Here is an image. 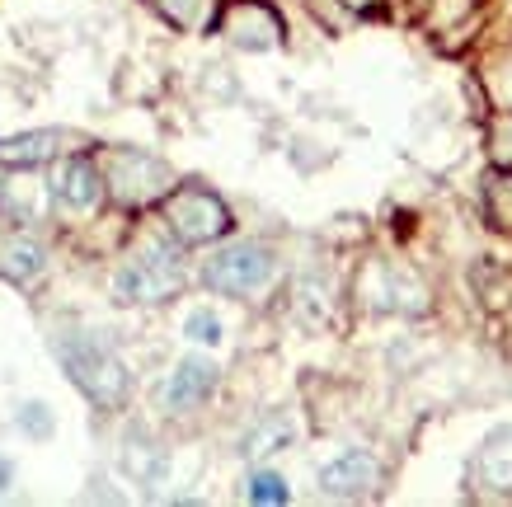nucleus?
I'll return each mask as SVG.
<instances>
[{
	"mask_svg": "<svg viewBox=\"0 0 512 507\" xmlns=\"http://www.w3.org/2000/svg\"><path fill=\"white\" fill-rule=\"evenodd\" d=\"M57 357H62L71 385H76L90 404H99V409H123L127 367L109 343H99L94 334H62L57 338Z\"/></svg>",
	"mask_w": 512,
	"mask_h": 507,
	"instance_id": "obj_1",
	"label": "nucleus"
},
{
	"mask_svg": "<svg viewBox=\"0 0 512 507\" xmlns=\"http://www.w3.org/2000/svg\"><path fill=\"white\" fill-rule=\"evenodd\" d=\"M179 287H184V259L170 245H146L113 277V296L127 306H160L179 296Z\"/></svg>",
	"mask_w": 512,
	"mask_h": 507,
	"instance_id": "obj_2",
	"label": "nucleus"
},
{
	"mask_svg": "<svg viewBox=\"0 0 512 507\" xmlns=\"http://www.w3.org/2000/svg\"><path fill=\"white\" fill-rule=\"evenodd\" d=\"M165 221H170V231L179 235L184 245H212V240H221V235L231 231L226 202L198 184L174 188L170 198H165Z\"/></svg>",
	"mask_w": 512,
	"mask_h": 507,
	"instance_id": "obj_3",
	"label": "nucleus"
},
{
	"mask_svg": "<svg viewBox=\"0 0 512 507\" xmlns=\"http://www.w3.org/2000/svg\"><path fill=\"white\" fill-rule=\"evenodd\" d=\"M268 277H273V254H268L259 240H235V245L217 249L207 268H202V282L221 296H249L259 292Z\"/></svg>",
	"mask_w": 512,
	"mask_h": 507,
	"instance_id": "obj_4",
	"label": "nucleus"
},
{
	"mask_svg": "<svg viewBox=\"0 0 512 507\" xmlns=\"http://www.w3.org/2000/svg\"><path fill=\"white\" fill-rule=\"evenodd\" d=\"M109 188L118 193V202L141 207V202L170 193V169H165V160H156V155H146V151H113Z\"/></svg>",
	"mask_w": 512,
	"mask_h": 507,
	"instance_id": "obj_5",
	"label": "nucleus"
},
{
	"mask_svg": "<svg viewBox=\"0 0 512 507\" xmlns=\"http://www.w3.org/2000/svg\"><path fill=\"white\" fill-rule=\"evenodd\" d=\"M52 193H57L71 212H90L94 202L104 198V174H99V165H94L90 155H71V160H62V169H57Z\"/></svg>",
	"mask_w": 512,
	"mask_h": 507,
	"instance_id": "obj_6",
	"label": "nucleus"
},
{
	"mask_svg": "<svg viewBox=\"0 0 512 507\" xmlns=\"http://www.w3.org/2000/svg\"><path fill=\"white\" fill-rule=\"evenodd\" d=\"M212 390H217V367H212L207 357H184V362L174 367V376L165 381V409H174V414L198 409Z\"/></svg>",
	"mask_w": 512,
	"mask_h": 507,
	"instance_id": "obj_7",
	"label": "nucleus"
},
{
	"mask_svg": "<svg viewBox=\"0 0 512 507\" xmlns=\"http://www.w3.org/2000/svg\"><path fill=\"white\" fill-rule=\"evenodd\" d=\"M376 461L367 456V451H343L339 461H329L325 470H320V489L329 493V498H362V493H372L376 484Z\"/></svg>",
	"mask_w": 512,
	"mask_h": 507,
	"instance_id": "obj_8",
	"label": "nucleus"
},
{
	"mask_svg": "<svg viewBox=\"0 0 512 507\" xmlns=\"http://www.w3.org/2000/svg\"><path fill=\"white\" fill-rule=\"evenodd\" d=\"M66 132L57 127H38V132H19V137H0V165L5 169H33L47 165L52 155L62 151Z\"/></svg>",
	"mask_w": 512,
	"mask_h": 507,
	"instance_id": "obj_9",
	"label": "nucleus"
},
{
	"mask_svg": "<svg viewBox=\"0 0 512 507\" xmlns=\"http://www.w3.org/2000/svg\"><path fill=\"white\" fill-rule=\"evenodd\" d=\"M43 263H47V254L33 235H10L0 245V273L10 277V282H33V277L43 273Z\"/></svg>",
	"mask_w": 512,
	"mask_h": 507,
	"instance_id": "obj_10",
	"label": "nucleus"
},
{
	"mask_svg": "<svg viewBox=\"0 0 512 507\" xmlns=\"http://www.w3.org/2000/svg\"><path fill=\"white\" fill-rule=\"evenodd\" d=\"M292 442V423L282 414H273V418H264L259 428L249 432L245 442H240V451H245L249 461H259V456H268V451H282V446Z\"/></svg>",
	"mask_w": 512,
	"mask_h": 507,
	"instance_id": "obj_11",
	"label": "nucleus"
},
{
	"mask_svg": "<svg viewBox=\"0 0 512 507\" xmlns=\"http://www.w3.org/2000/svg\"><path fill=\"white\" fill-rule=\"evenodd\" d=\"M484 212L494 226H512V169H489L484 174Z\"/></svg>",
	"mask_w": 512,
	"mask_h": 507,
	"instance_id": "obj_12",
	"label": "nucleus"
},
{
	"mask_svg": "<svg viewBox=\"0 0 512 507\" xmlns=\"http://www.w3.org/2000/svg\"><path fill=\"white\" fill-rule=\"evenodd\" d=\"M160 15L170 19L174 29H202L212 15V0H151Z\"/></svg>",
	"mask_w": 512,
	"mask_h": 507,
	"instance_id": "obj_13",
	"label": "nucleus"
},
{
	"mask_svg": "<svg viewBox=\"0 0 512 507\" xmlns=\"http://www.w3.org/2000/svg\"><path fill=\"white\" fill-rule=\"evenodd\" d=\"M184 334L193 338V343H207V348H212V343H221V320L212 310H193L184 320Z\"/></svg>",
	"mask_w": 512,
	"mask_h": 507,
	"instance_id": "obj_14",
	"label": "nucleus"
},
{
	"mask_svg": "<svg viewBox=\"0 0 512 507\" xmlns=\"http://www.w3.org/2000/svg\"><path fill=\"white\" fill-rule=\"evenodd\" d=\"M249 498L254 503H287V484L278 475H254L249 479Z\"/></svg>",
	"mask_w": 512,
	"mask_h": 507,
	"instance_id": "obj_15",
	"label": "nucleus"
},
{
	"mask_svg": "<svg viewBox=\"0 0 512 507\" xmlns=\"http://www.w3.org/2000/svg\"><path fill=\"white\" fill-rule=\"evenodd\" d=\"M5 479H10V470H5V461H0V489H5Z\"/></svg>",
	"mask_w": 512,
	"mask_h": 507,
	"instance_id": "obj_16",
	"label": "nucleus"
},
{
	"mask_svg": "<svg viewBox=\"0 0 512 507\" xmlns=\"http://www.w3.org/2000/svg\"><path fill=\"white\" fill-rule=\"evenodd\" d=\"M0 193H5V188H0Z\"/></svg>",
	"mask_w": 512,
	"mask_h": 507,
	"instance_id": "obj_17",
	"label": "nucleus"
}]
</instances>
